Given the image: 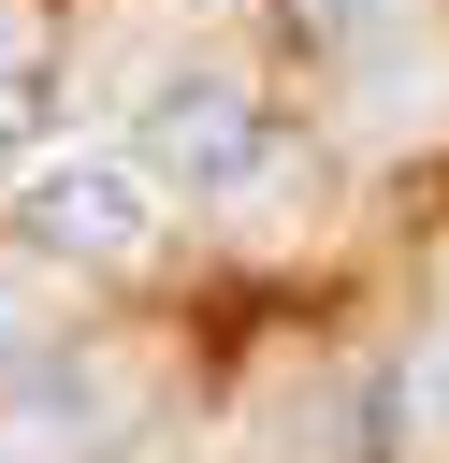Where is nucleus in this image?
<instances>
[{
	"instance_id": "obj_1",
	"label": "nucleus",
	"mask_w": 449,
	"mask_h": 463,
	"mask_svg": "<svg viewBox=\"0 0 449 463\" xmlns=\"http://www.w3.org/2000/svg\"><path fill=\"white\" fill-rule=\"evenodd\" d=\"M130 159H145V188H188V203H246V188H261L290 145L261 130V101H246L232 72H174V87L145 101Z\"/></svg>"
},
{
	"instance_id": "obj_2",
	"label": "nucleus",
	"mask_w": 449,
	"mask_h": 463,
	"mask_svg": "<svg viewBox=\"0 0 449 463\" xmlns=\"http://www.w3.org/2000/svg\"><path fill=\"white\" fill-rule=\"evenodd\" d=\"M14 217H29V260H130L159 232V188H145V159H29Z\"/></svg>"
},
{
	"instance_id": "obj_3",
	"label": "nucleus",
	"mask_w": 449,
	"mask_h": 463,
	"mask_svg": "<svg viewBox=\"0 0 449 463\" xmlns=\"http://www.w3.org/2000/svg\"><path fill=\"white\" fill-rule=\"evenodd\" d=\"M101 362H72V347H43V362H14L0 376V463H87V434H101Z\"/></svg>"
},
{
	"instance_id": "obj_4",
	"label": "nucleus",
	"mask_w": 449,
	"mask_h": 463,
	"mask_svg": "<svg viewBox=\"0 0 449 463\" xmlns=\"http://www.w3.org/2000/svg\"><path fill=\"white\" fill-rule=\"evenodd\" d=\"M406 14H420V0H290V43H319V58H391Z\"/></svg>"
},
{
	"instance_id": "obj_5",
	"label": "nucleus",
	"mask_w": 449,
	"mask_h": 463,
	"mask_svg": "<svg viewBox=\"0 0 449 463\" xmlns=\"http://www.w3.org/2000/svg\"><path fill=\"white\" fill-rule=\"evenodd\" d=\"M43 347H58V333H43V260H14V246H0V376H14V362H43Z\"/></svg>"
},
{
	"instance_id": "obj_6",
	"label": "nucleus",
	"mask_w": 449,
	"mask_h": 463,
	"mask_svg": "<svg viewBox=\"0 0 449 463\" xmlns=\"http://www.w3.org/2000/svg\"><path fill=\"white\" fill-rule=\"evenodd\" d=\"M391 405H406V434H449V318L406 347V376H391Z\"/></svg>"
},
{
	"instance_id": "obj_7",
	"label": "nucleus",
	"mask_w": 449,
	"mask_h": 463,
	"mask_svg": "<svg viewBox=\"0 0 449 463\" xmlns=\"http://www.w3.org/2000/svg\"><path fill=\"white\" fill-rule=\"evenodd\" d=\"M29 72H43V14H29V0H0V101H14Z\"/></svg>"
}]
</instances>
